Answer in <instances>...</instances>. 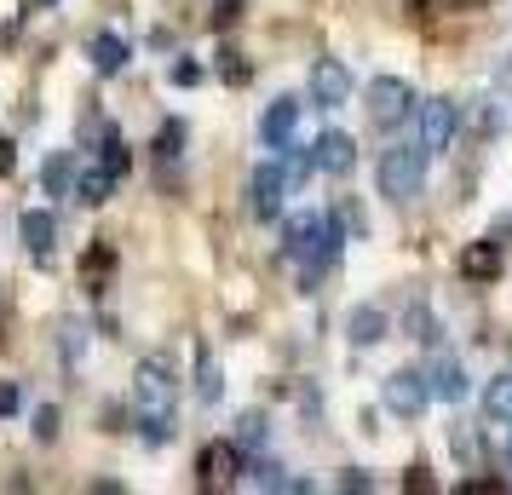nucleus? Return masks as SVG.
Instances as JSON below:
<instances>
[{
	"instance_id": "1",
	"label": "nucleus",
	"mask_w": 512,
	"mask_h": 495,
	"mask_svg": "<svg viewBox=\"0 0 512 495\" xmlns=\"http://www.w3.org/2000/svg\"><path fill=\"white\" fill-rule=\"evenodd\" d=\"M173 415H179V369L167 352L139 357L133 369V421H139V438L150 449H162L173 438Z\"/></svg>"
},
{
	"instance_id": "2",
	"label": "nucleus",
	"mask_w": 512,
	"mask_h": 495,
	"mask_svg": "<svg viewBox=\"0 0 512 495\" xmlns=\"http://www.w3.org/2000/svg\"><path fill=\"white\" fill-rule=\"evenodd\" d=\"M340 248H346V231H340L334 208H300L282 219V254L305 271V283H317L340 260Z\"/></svg>"
},
{
	"instance_id": "3",
	"label": "nucleus",
	"mask_w": 512,
	"mask_h": 495,
	"mask_svg": "<svg viewBox=\"0 0 512 495\" xmlns=\"http://www.w3.org/2000/svg\"><path fill=\"white\" fill-rule=\"evenodd\" d=\"M426 150L420 144H392V150H380V162H374V185L386 202H415L426 196Z\"/></svg>"
},
{
	"instance_id": "4",
	"label": "nucleus",
	"mask_w": 512,
	"mask_h": 495,
	"mask_svg": "<svg viewBox=\"0 0 512 495\" xmlns=\"http://www.w3.org/2000/svg\"><path fill=\"white\" fill-rule=\"evenodd\" d=\"M363 116H369V127H380V133H397L403 121L415 116V87H409L403 75H374L369 87H363Z\"/></svg>"
},
{
	"instance_id": "5",
	"label": "nucleus",
	"mask_w": 512,
	"mask_h": 495,
	"mask_svg": "<svg viewBox=\"0 0 512 495\" xmlns=\"http://www.w3.org/2000/svg\"><path fill=\"white\" fill-rule=\"evenodd\" d=\"M461 133V104L455 98H420L415 104V144L426 156H443Z\"/></svg>"
},
{
	"instance_id": "6",
	"label": "nucleus",
	"mask_w": 512,
	"mask_h": 495,
	"mask_svg": "<svg viewBox=\"0 0 512 495\" xmlns=\"http://www.w3.org/2000/svg\"><path fill=\"white\" fill-rule=\"evenodd\" d=\"M380 403L392 409L397 421H420L426 403H432V380H426V369H392V375L380 380Z\"/></svg>"
},
{
	"instance_id": "7",
	"label": "nucleus",
	"mask_w": 512,
	"mask_h": 495,
	"mask_svg": "<svg viewBox=\"0 0 512 495\" xmlns=\"http://www.w3.org/2000/svg\"><path fill=\"white\" fill-rule=\"evenodd\" d=\"M288 173H282V162L271 156V162L254 167V179H248V213H254L259 225H271V219H282L288 213Z\"/></svg>"
},
{
	"instance_id": "8",
	"label": "nucleus",
	"mask_w": 512,
	"mask_h": 495,
	"mask_svg": "<svg viewBox=\"0 0 512 495\" xmlns=\"http://www.w3.org/2000/svg\"><path fill=\"white\" fill-rule=\"evenodd\" d=\"M351 87H357V81H351V70L340 64V58H317V64H311V75H305V93H311V104H317V110H346Z\"/></svg>"
},
{
	"instance_id": "9",
	"label": "nucleus",
	"mask_w": 512,
	"mask_h": 495,
	"mask_svg": "<svg viewBox=\"0 0 512 495\" xmlns=\"http://www.w3.org/2000/svg\"><path fill=\"white\" fill-rule=\"evenodd\" d=\"M300 110H305V104H300L294 93L271 98V104L259 110V144H265L271 156H277L282 144H294V139H300Z\"/></svg>"
},
{
	"instance_id": "10",
	"label": "nucleus",
	"mask_w": 512,
	"mask_h": 495,
	"mask_svg": "<svg viewBox=\"0 0 512 495\" xmlns=\"http://www.w3.org/2000/svg\"><path fill=\"white\" fill-rule=\"evenodd\" d=\"M426 380H432V403H466L472 398V375H466V363L455 352H438L432 363H426Z\"/></svg>"
},
{
	"instance_id": "11",
	"label": "nucleus",
	"mask_w": 512,
	"mask_h": 495,
	"mask_svg": "<svg viewBox=\"0 0 512 495\" xmlns=\"http://www.w3.org/2000/svg\"><path fill=\"white\" fill-rule=\"evenodd\" d=\"M501 265H507V242H501V236H484V242H466L461 248L455 271H461L466 283H495Z\"/></svg>"
},
{
	"instance_id": "12",
	"label": "nucleus",
	"mask_w": 512,
	"mask_h": 495,
	"mask_svg": "<svg viewBox=\"0 0 512 495\" xmlns=\"http://www.w3.org/2000/svg\"><path fill=\"white\" fill-rule=\"evenodd\" d=\"M311 156H317V173H328V179H346L351 167H357V139H351V133H340V127H328V133H317V139H311Z\"/></svg>"
},
{
	"instance_id": "13",
	"label": "nucleus",
	"mask_w": 512,
	"mask_h": 495,
	"mask_svg": "<svg viewBox=\"0 0 512 495\" xmlns=\"http://www.w3.org/2000/svg\"><path fill=\"white\" fill-rule=\"evenodd\" d=\"M18 236H24V254H29V260L47 265L52 254H58V213H52V208H24Z\"/></svg>"
},
{
	"instance_id": "14",
	"label": "nucleus",
	"mask_w": 512,
	"mask_h": 495,
	"mask_svg": "<svg viewBox=\"0 0 512 495\" xmlns=\"http://www.w3.org/2000/svg\"><path fill=\"white\" fill-rule=\"evenodd\" d=\"M127 58H133V47L121 41L116 29H98L93 41H87V64H93V75H104V81H116V75L127 70Z\"/></svg>"
},
{
	"instance_id": "15",
	"label": "nucleus",
	"mask_w": 512,
	"mask_h": 495,
	"mask_svg": "<svg viewBox=\"0 0 512 495\" xmlns=\"http://www.w3.org/2000/svg\"><path fill=\"white\" fill-rule=\"evenodd\" d=\"M386 329H392V323H386V311H380V306H351V317H346V340L357 346V352L380 346V340H386Z\"/></svg>"
},
{
	"instance_id": "16",
	"label": "nucleus",
	"mask_w": 512,
	"mask_h": 495,
	"mask_svg": "<svg viewBox=\"0 0 512 495\" xmlns=\"http://www.w3.org/2000/svg\"><path fill=\"white\" fill-rule=\"evenodd\" d=\"M196 472H202V484H236V472H242V449H236V438L231 444H208L202 449V461H196Z\"/></svg>"
},
{
	"instance_id": "17",
	"label": "nucleus",
	"mask_w": 512,
	"mask_h": 495,
	"mask_svg": "<svg viewBox=\"0 0 512 495\" xmlns=\"http://www.w3.org/2000/svg\"><path fill=\"white\" fill-rule=\"evenodd\" d=\"M110 190H116V173H110L104 162H93V167L75 173V202H81V208H104Z\"/></svg>"
},
{
	"instance_id": "18",
	"label": "nucleus",
	"mask_w": 512,
	"mask_h": 495,
	"mask_svg": "<svg viewBox=\"0 0 512 495\" xmlns=\"http://www.w3.org/2000/svg\"><path fill=\"white\" fill-rule=\"evenodd\" d=\"M75 156L70 150H52L47 162H41V196H75Z\"/></svg>"
},
{
	"instance_id": "19",
	"label": "nucleus",
	"mask_w": 512,
	"mask_h": 495,
	"mask_svg": "<svg viewBox=\"0 0 512 495\" xmlns=\"http://www.w3.org/2000/svg\"><path fill=\"white\" fill-rule=\"evenodd\" d=\"M58 352H64V369L81 375V363H87V323L81 317H64L58 323Z\"/></svg>"
},
{
	"instance_id": "20",
	"label": "nucleus",
	"mask_w": 512,
	"mask_h": 495,
	"mask_svg": "<svg viewBox=\"0 0 512 495\" xmlns=\"http://www.w3.org/2000/svg\"><path fill=\"white\" fill-rule=\"evenodd\" d=\"M277 162H282V173H288V185H294V190H300L305 179L317 173V156H311V144H300V139H294V144H282V150H277Z\"/></svg>"
},
{
	"instance_id": "21",
	"label": "nucleus",
	"mask_w": 512,
	"mask_h": 495,
	"mask_svg": "<svg viewBox=\"0 0 512 495\" xmlns=\"http://www.w3.org/2000/svg\"><path fill=\"white\" fill-rule=\"evenodd\" d=\"M265 444H271V415H265V409H248V415L236 421V449L259 455Z\"/></svg>"
},
{
	"instance_id": "22",
	"label": "nucleus",
	"mask_w": 512,
	"mask_h": 495,
	"mask_svg": "<svg viewBox=\"0 0 512 495\" xmlns=\"http://www.w3.org/2000/svg\"><path fill=\"white\" fill-rule=\"evenodd\" d=\"M219 392H225V380H219V369H213V352H208V346H196V403L213 409Z\"/></svg>"
},
{
	"instance_id": "23",
	"label": "nucleus",
	"mask_w": 512,
	"mask_h": 495,
	"mask_svg": "<svg viewBox=\"0 0 512 495\" xmlns=\"http://www.w3.org/2000/svg\"><path fill=\"white\" fill-rule=\"evenodd\" d=\"M179 150H185V121H162V133H156V162H162V185L173 179V162H179Z\"/></svg>"
},
{
	"instance_id": "24",
	"label": "nucleus",
	"mask_w": 512,
	"mask_h": 495,
	"mask_svg": "<svg viewBox=\"0 0 512 495\" xmlns=\"http://www.w3.org/2000/svg\"><path fill=\"white\" fill-rule=\"evenodd\" d=\"M484 421H512V375H495L484 386Z\"/></svg>"
},
{
	"instance_id": "25",
	"label": "nucleus",
	"mask_w": 512,
	"mask_h": 495,
	"mask_svg": "<svg viewBox=\"0 0 512 495\" xmlns=\"http://www.w3.org/2000/svg\"><path fill=\"white\" fill-rule=\"evenodd\" d=\"M403 334H409V340H420V346H438V340H443L438 317H432V311L420 306V300H415L409 311H403Z\"/></svg>"
},
{
	"instance_id": "26",
	"label": "nucleus",
	"mask_w": 512,
	"mask_h": 495,
	"mask_svg": "<svg viewBox=\"0 0 512 495\" xmlns=\"http://www.w3.org/2000/svg\"><path fill=\"white\" fill-rule=\"evenodd\" d=\"M29 432H35V444H58V432H64V415H58V403H41V409L29 415Z\"/></svg>"
},
{
	"instance_id": "27",
	"label": "nucleus",
	"mask_w": 512,
	"mask_h": 495,
	"mask_svg": "<svg viewBox=\"0 0 512 495\" xmlns=\"http://www.w3.org/2000/svg\"><path fill=\"white\" fill-rule=\"evenodd\" d=\"M334 219H340L346 242H363V236H369V219H363V208H357L351 196H340V202H334Z\"/></svg>"
},
{
	"instance_id": "28",
	"label": "nucleus",
	"mask_w": 512,
	"mask_h": 495,
	"mask_svg": "<svg viewBox=\"0 0 512 495\" xmlns=\"http://www.w3.org/2000/svg\"><path fill=\"white\" fill-rule=\"evenodd\" d=\"M248 484H254V490H288V472H282L277 461H254V467H248Z\"/></svg>"
},
{
	"instance_id": "29",
	"label": "nucleus",
	"mask_w": 512,
	"mask_h": 495,
	"mask_svg": "<svg viewBox=\"0 0 512 495\" xmlns=\"http://www.w3.org/2000/svg\"><path fill=\"white\" fill-rule=\"evenodd\" d=\"M219 75H225V81H231V87H248V58H242V52H219Z\"/></svg>"
},
{
	"instance_id": "30",
	"label": "nucleus",
	"mask_w": 512,
	"mask_h": 495,
	"mask_svg": "<svg viewBox=\"0 0 512 495\" xmlns=\"http://www.w3.org/2000/svg\"><path fill=\"white\" fill-rule=\"evenodd\" d=\"M98 162L110 167V173H127V162H133V156H127V144H121V133H110V139H104V156H98Z\"/></svg>"
},
{
	"instance_id": "31",
	"label": "nucleus",
	"mask_w": 512,
	"mask_h": 495,
	"mask_svg": "<svg viewBox=\"0 0 512 495\" xmlns=\"http://www.w3.org/2000/svg\"><path fill=\"white\" fill-rule=\"evenodd\" d=\"M167 81H173V87H196V81H202V64H196V58H173V64H167Z\"/></svg>"
},
{
	"instance_id": "32",
	"label": "nucleus",
	"mask_w": 512,
	"mask_h": 495,
	"mask_svg": "<svg viewBox=\"0 0 512 495\" xmlns=\"http://www.w3.org/2000/svg\"><path fill=\"white\" fill-rule=\"evenodd\" d=\"M495 93L512 98V52H501V58H495Z\"/></svg>"
},
{
	"instance_id": "33",
	"label": "nucleus",
	"mask_w": 512,
	"mask_h": 495,
	"mask_svg": "<svg viewBox=\"0 0 512 495\" xmlns=\"http://www.w3.org/2000/svg\"><path fill=\"white\" fill-rule=\"evenodd\" d=\"M18 403H24V392L12 380H0V415H18Z\"/></svg>"
},
{
	"instance_id": "34",
	"label": "nucleus",
	"mask_w": 512,
	"mask_h": 495,
	"mask_svg": "<svg viewBox=\"0 0 512 495\" xmlns=\"http://www.w3.org/2000/svg\"><path fill=\"white\" fill-rule=\"evenodd\" d=\"M340 490H374V478L369 472H357V467H346L340 472Z\"/></svg>"
},
{
	"instance_id": "35",
	"label": "nucleus",
	"mask_w": 512,
	"mask_h": 495,
	"mask_svg": "<svg viewBox=\"0 0 512 495\" xmlns=\"http://www.w3.org/2000/svg\"><path fill=\"white\" fill-rule=\"evenodd\" d=\"M12 167H18V144H12V139H6V133H0V179H6Z\"/></svg>"
},
{
	"instance_id": "36",
	"label": "nucleus",
	"mask_w": 512,
	"mask_h": 495,
	"mask_svg": "<svg viewBox=\"0 0 512 495\" xmlns=\"http://www.w3.org/2000/svg\"><path fill=\"white\" fill-rule=\"evenodd\" d=\"M501 461L512 467V421H507V438H501Z\"/></svg>"
},
{
	"instance_id": "37",
	"label": "nucleus",
	"mask_w": 512,
	"mask_h": 495,
	"mask_svg": "<svg viewBox=\"0 0 512 495\" xmlns=\"http://www.w3.org/2000/svg\"><path fill=\"white\" fill-rule=\"evenodd\" d=\"M24 6H29V12H35V6H58V0H24Z\"/></svg>"
},
{
	"instance_id": "38",
	"label": "nucleus",
	"mask_w": 512,
	"mask_h": 495,
	"mask_svg": "<svg viewBox=\"0 0 512 495\" xmlns=\"http://www.w3.org/2000/svg\"><path fill=\"white\" fill-rule=\"evenodd\" d=\"M409 6H426V0H409Z\"/></svg>"
}]
</instances>
